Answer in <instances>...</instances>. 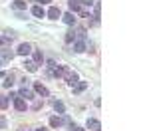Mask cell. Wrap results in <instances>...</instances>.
<instances>
[{"label": "cell", "instance_id": "obj_25", "mask_svg": "<svg viewBox=\"0 0 149 131\" xmlns=\"http://www.w3.org/2000/svg\"><path fill=\"white\" fill-rule=\"evenodd\" d=\"M12 83H14V82H12V76H10V78H6V82H4V87H10Z\"/></svg>", "mask_w": 149, "mask_h": 131}, {"label": "cell", "instance_id": "obj_2", "mask_svg": "<svg viewBox=\"0 0 149 131\" xmlns=\"http://www.w3.org/2000/svg\"><path fill=\"white\" fill-rule=\"evenodd\" d=\"M14 107H16L18 111H26V101H24V97L16 95V97H14Z\"/></svg>", "mask_w": 149, "mask_h": 131}, {"label": "cell", "instance_id": "obj_17", "mask_svg": "<svg viewBox=\"0 0 149 131\" xmlns=\"http://www.w3.org/2000/svg\"><path fill=\"white\" fill-rule=\"evenodd\" d=\"M74 34H76V38H78V40H84V42H86V30H84V28H78Z\"/></svg>", "mask_w": 149, "mask_h": 131}, {"label": "cell", "instance_id": "obj_16", "mask_svg": "<svg viewBox=\"0 0 149 131\" xmlns=\"http://www.w3.org/2000/svg\"><path fill=\"white\" fill-rule=\"evenodd\" d=\"M20 97H26V99H30V97H34V94H32L30 89H26V85H24L22 89H20Z\"/></svg>", "mask_w": 149, "mask_h": 131}, {"label": "cell", "instance_id": "obj_8", "mask_svg": "<svg viewBox=\"0 0 149 131\" xmlns=\"http://www.w3.org/2000/svg\"><path fill=\"white\" fill-rule=\"evenodd\" d=\"M68 71V68L66 66H54V70H52V73L56 76V78H64V73Z\"/></svg>", "mask_w": 149, "mask_h": 131}, {"label": "cell", "instance_id": "obj_11", "mask_svg": "<svg viewBox=\"0 0 149 131\" xmlns=\"http://www.w3.org/2000/svg\"><path fill=\"white\" fill-rule=\"evenodd\" d=\"M62 20H64L66 24H70V26H72V24H76V18H74V12H68V14H64V16H62Z\"/></svg>", "mask_w": 149, "mask_h": 131}, {"label": "cell", "instance_id": "obj_19", "mask_svg": "<svg viewBox=\"0 0 149 131\" xmlns=\"http://www.w3.org/2000/svg\"><path fill=\"white\" fill-rule=\"evenodd\" d=\"M50 125H52V127H60V125H62V119L56 117V115H54V117H50Z\"/></svg>", "mask_w": 149, "mask_h": 131}, {"label": "cell", "instance_id": "obj_9", "mask_svg": "<svg viewBox=\"0 0 149 131\" xmlns=\"http://www.w3.org/2000/svg\"><path fill=\"white\" fill-rule=\"evenodd\" d=\"M88 129H92V131H100V129H102V123H100L97 119H88Z\"/></svg>", "mask_w": 149, "mask_h": 131}, {"label": "cell", "instance_id": "obj_24", "mask_svg": "<svg viewBox=\"0 0 149 131\" xmlns=\"http://www.w3.org/2000/svg\"><path fill=\"white\" fill-rule=\"evenodd\" d=\"M80 4H84V6H93L95 2H93V0H81Z\"/></svg>", "mask_w": 149, "mask_h": 131}, {"label": "cell", "instance_id": "obj_23", "mask_svg": "<svg viewBox=\"0 0 149 131\" xmlns=\"http://www.w3.org/2000/svg\"><path fill=\"white\" fill-rule=\"evenodd\" d=\"M10 42V38H6V36H0V46H6Z\"/></svg>", "mask_w": 149, "mask_h": 131}, {"label": "cell", "instance_id": "obj_15", "mask_svg": "<svg viewBox=\"0 0 149 131\" xmlns=\"http://www.w3.org/2000/svg\"><path fill=\"white\" fill-rule=\"evenodd\" d=\"M24 68H26V70H28V71H32V73H34V71L38 70V66H36L34 62H28V60L24 62Z\"/></svg>", "mask_w": 149, "mask_h": 131}, {"label": "cell", "instance_id": "obj_28", "mask_svg": "<svg viewBox=\"0 0 149 131\" xmlns=\"http://www.w3.org/2000/svg\"><path fill=\"white\" fill-rule=\"evenodd\" d=\"M36 131H48V129H46V127H40V129H36Z\"/></svg>", "mask_w": 149, "mask_h": 131}, {"label": "cell", "instance_id": "obj_20", "mask_svg": "<svg viewBox=\"0 0 149 131\" xmlns=\"http://www.w3.org/2000/svg\"><path fill=\"white\" fill-rule=\"evenodd\" d=\"M74 40H76V34H74V30H70V32H66V42H68V44H72Z\"/></svg>", "mask_w": 149, "mask_h": 131}, {"label": "cell", "instance_id": "obj_18", "mask_svg": "<svg viewBox=\"0 0 149 131\" xmlns=\"http://www.w3.org/2000/svg\"><path fill=\"white\" fill-rule=\"evenodd\" d=\"M54 109H56L58 113H64V111H66V105H64L62 101H54Z\"/></svg>", "mask_w": 149, "mask_h": 131}, {"label": "cell", "instance_id": "obj_3", "mask_svg": "<svg viewBox=\"0 0 149 131\" xmlns=\"http://www.w3.org/2000/svg\"><path fill=\"white\" fill-rule=\"evenodd\" d=\"M64 78H66V82L70 83V85H74V83L78 82V73H76V71H66V73H64Z\"/></svg>", "mask_w": 149, "mask_h": 131}, {"label": "cell", "instance_id": "obj_21", "mask_svg": "<svg viewBox=\"0 0 149 131\" xmlns=\"http://www.w3.org/2000/svg\"><path fill=\"white\" fill-rule=\"evenodd\" d=\"M40 62H44V56H42V52H34V64L38 66Z\"/></svg>", "mask_w": 149, "mask_h": 131}, {"label": "cell", "instance_id": "obj_27", "mask_svg": "<svg viewBox=\"0 0 149 131\" xmlns=\"http://www.w3.org/2000/svg\"><path fill=\"white\" fill-rule=\"evenodd\" d=\"M36 2H40V4H48V2H52V0H36Z\"/></svg>", "mask_w": 149, "mask_h": 131}, {"label": "cell", "instance_id": "obj_26", "mask_svg": "<svg viewBox=\"0 0 149 131\" xmlns=\"http://www.w3.org/2000/svg\"><path fill=\"white\" fill-rule=\"evenodd\" d=\"M4 127H6V119L0 117V129H4Z\"/></svg>", "mask_w": 149, "mask_h": 131}, {"label": "cell", "instance_id": "obj_1", "mask_svg": "<svg viewBox=\"0 0 149 131\" xmlns=\"http://www.w3.org/2000/svg\"><path fill=\"white\" fill-rule=\"evenodd\" d=\"M12 58H14V52L12 50H8V48H2L0 50V62H12Z\"/></svg>", "mask_w": 149, "mask_h": 131}, {"label": "cell", "instance_id": "obj_6", "mask_svg": "<svg viewBox=\"0 0 149 131\" xmlns=\"http://www.w3.org/2000/svg\"><path fill=\"white\" fill-rule=\"evenodd\" d=\"M72 87H74V94H81V91L88 87V82H80V80H78V82L72 85Z\"/></svg>", "mask_w": 149, "mask_h": 131}, {"label": "cell", "instance_id": "obj_10", "mask_svg": "<svg viewBox=\"0 0 149 131\" xmlns=\"http://www.w3.org/2000/svg\"><path fill=\"white\" fill-rule=\"evenodd\" d=\"M68 6H70V10H72V12H80L81 10L80 0H68Z\"/></svg>", "mask_w": 149, "mask_h": 131}, {"label": "cell", "instance_id": "obj_14", "mask_svg": "<svg viewBox=\"0 0 149 131\" xmlns=\"http://www.w3.org/2000/svg\"><path fill=\"white\" fill-rule=\"evenodd\" d=\"M12 6H14V10H26V2L24 0H14Z\"/></svg>", "mask_w": 149, "mask_h": 131}, {"label": "cell", "instance_id": "obj_7", "mask_svg": "<svg viewBox=\"0 0 149 131\" xmlns=\"http://www.w3.org/2000/svg\"><path fill=\"white\" fill-rule=\"evenodd\" d=\"M16 52H18V54H20V56H28V54H30V52H32V46H30V44H20V46H18V50H16Z\"/></svg>", "mask_w": 149, "mask_h": 131}, {"label": "cell", "instance_id": "obj_13", "mask_svg": "<svg viewBox=\"0 0 149 131\" xmlns=\"http://www.w3.org/2000/svg\"><path fill=\"white\" fill-rule=\"evenodd\" d=\"M32 14H34L36 18H44V14H46V12H44L42 6H34V8H32Z\"/></svg>", "mask_w": 149, "mask_h": 131}, {"label": "cell", "instance_id": "obj_12", "mask_svg": "<svg viewBox=\"0 0 149 131\" xmlns=\"http://www.w3.org/2000/svg\"><path fill=\"white\" fill-rule=\"evenodd\" d=\"M34 91H36V94H40V95H44V97L48 95V89L42 85V83H34Z\"/></svg>", "mask_w": 149, "mask_h": 131}, {"label": "cell", "instance_id": "obj_5", "mask_svg": "<svg viewBox=\"0 0 149 131\" xmlns=\"http://www.w3.org/2000/svg\"><path fill=\"white\" fill-rule=\"evenodd\" d=\"M86 42L84 40H74V52H78V54H81V52H86Z\"/></svg>", "mask_w": 149, "mask_h": 131}, {"label": "cell", "instance_id": "obj_29", "mask_svg": "<svg viewBox=\"0 0 149 131\" xmlns=\"http://www.w3.org/2000/svg\"><path fill=\"white\" fill-rule=\"evenodd\" d=\"M74 129H76V131H86V129H80V127H74Z\"/></svg>", "mask_w": 149, "mask_h": 131}, {"label": "cell", "instance_id": "obj_4", "mask_svg": "<svg viewBox=\"0 0 149 131\" xmlns=\"http://www.w3.org/2000/svg\"><path fill=\"white\" fill-rule=\"evenodd\" d=\"M48 16H50L52 20H58V18H62V10H60L58 6H52V8L48 10Z\"/></svg>", "mask_w": 149, "mask_h": 131}, {"label": "cell", "instance_id": "obj_22", "mask_svg": "<svg viewBox=\"0 0 149 131\" xmlns=\"http://www.w3.org/2000/svg\"><path fill=\"white\" fill-rule=\"evenodd\" d=\"M8 107V97H0V109H6Z\"/></svg>", "mask_w": 149, "mask_h": 131}]
</instances>
